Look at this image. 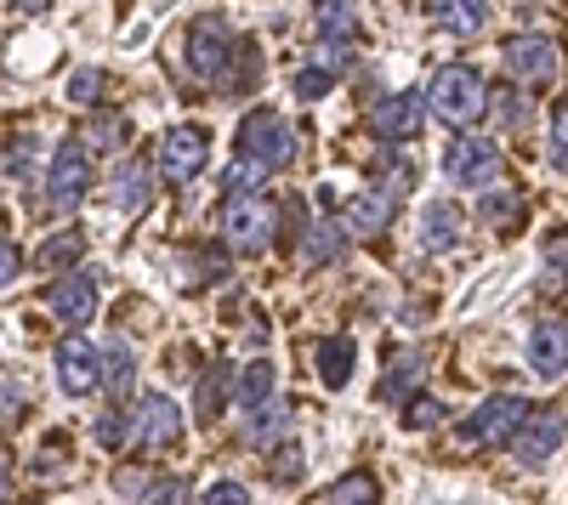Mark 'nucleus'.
<instances>
[{
    "mask_svg": "<svg viewBox=\"0 0 568 505\" xmlns=\"http://www.w3.org/2000/svg\"><path fill=\"white\" fill-rule=\"evenodd\" d=\"M433 114L444 120V125H471L484 109H489V91H484V80H478V69H438L433 74Z\"/></svg>",
    "mask_w": 568,
    "mask_h": 505,
    "instance_id": "f257e3e1",
    "label": "nucleus"
},
{
    "mask_svg": "<svg viewBox=\"0 0 568 505\" xmlns=\"http://www.w3.org/2000/svg\"><path fill=\"white\" fill-rule=\"evenodd\" d=\"M273 221H278V210H273L262 194H240V199L227 205V216H222L227 250H233V256H262V250L273 245Z\"/></svg>",
    "mask_w": 568,
    "mask_h": 505,
    "instance_id": "f03ea898",
    "label": "nucleus"
},
{
    "mask_svg": "<svg viewBox=\"0 0 568 505\" xmlns=\"http://www.w3.org/2000/svg\"><path fill=\"white\" fill-rule=\"evenodd\" d=\"M291 154H296V131H291V120H278L273 109H256V114L240 125V159L284 165Z\"/></svg>",
    "mask_w": 568,
    "mask_h": 505,
    "instance_id": "7ed1b4c3",
    "label": "nucleus"
},
{
    "mask_svg": "<svg viewBox=\"0 0 568 505\" xmlns=\"http://www.w3.org/2000/svg\"><path fill=\"white\" fill-rule=\"evenodd\" d=\"M444 176L455 182V188H489V182L500 176V148L489 143V136H455L449 154H444Z\"/></svg>",
    "mask_w": 568,
    "mask_h": 505,
    "instance_id": "20e7f679",
    "label": "nucleus"
},
{
    "mask_svg": "<svg viewBox=\"0 0 568 505\" xmlns=\"http://www.w3.org/2000/svg\"><path fill=\"white\" fill-rule=\"evenodd\" d=\"M91 188V148L85 143H63L52 154V171H45V199H52V210H74Z\"/></svg>",
    "mask_w": 568,
    "mask_h": 505,
    "instance_id": "39448f33",
    "label": "nucleus"
},
{
    "mask_svg": "<svg viewBox=\"0 0 568 505\" xmlns=\"http://www.w3.org/2000/svg\"><path fill=\"white\" fill-rule=\"evenodd\" d=\"M205 159H211V136L200 125H171L160 136V171H165V182H176V188L194 182L205 171Z\"/></svg>",
    "mask_w": 568,
    "mask_h": 505,
    "instance_id": "423d86ee",
    "label": "nucleus"
},
{
    "mask_svg": "<svg viewBox=\"0 0 568 505\" xmlns=\"http://www.w3.org/2000/svg\"><path fill=\"white\" fill-rule=\"evenodd\" d=\"M562 437H568V415L562 409H540V415H524V426L511 432V454L524 466H546L562 449Z\"/></svg>",
    "mask_w": 568,
    "mask_h": 505,
    "instance_id": "0eeeda50",
    "label": "nucleus"
},
{
    "mask_svg": "<svg viewBox=\"0 0 568 505\" xmlns=\"http://www.w3.org/2000/svg\"><path fill=\"white\" fill-rule=\"evenodd\" d=\"M524 415H529V403L517 398V392H495L489 403L471 409L466 437H471V443H500V437H511L517 426H524Z\"/></svg>",
    "mask_w": 568,
    "mask_h": 505,
    "instance_id": "6e6552de",
    "label": "nucleus"
},
{
    "mask_svg": "<svg viewBox=\"0 0 568 505\" xmlns=\"http://www.w3.org/2000/svg\"><path fill=\"white\" fill-rule=\"evenodd\" d=\"M58 387L69 392V398H91L103 387V358H98V347L91 341H80V336H69L63 347H58Z\"/></svg>",
    "mask_w": 568,
    "mask_h": 505,
    "instance_id": "1a4fd4ad",
    "label": "nucleus"
},
{
    "mask_svg": "<svg viewBox=\"0 0 568 505\" xmlns=\"http://www.w3.org/2000/svg\"><path fill=\"white\" fill-rule=\"evenodd\" d=\"M131 437H136L142 449L176 443V437H182V409H176L165 392H149V398L136 403V415H131Z\"/></svg>",
    "mask_w": 568,
    "mask_h": 505,
    "instance_id": "9d476101",
    "label": "nucleus"
},
{
    "mask_svg": "<svg viewBox=\"0 0 568 505\" xmlns=\"http://www.w3.org/2000/svg\"><path fill=\"white\" fill-rule=\"evenodd\" d=\"M45 307H52L69 330L91 324V318H98V279H91V272H63L52 285V296H45Z\"/></svg>",
    "mask_w": 568,
    "mask_h": 505,
    "instance_id": "9b49d317",
    "label": "nucleus"
},
{
    "mask_svg": "<svg viewBox=\"0 0 568 505\" xmlns=\"http://www.w3.org/2000/svg\"><path fill=\"white\" fill-rule=\"evenodd\" d=\"M233 63V40L227 29L211 18V23H194V34H187V69H194L200 80H222Z\"/></svg>",
    "mask_w": 568,
    "mask_h": 505,
    "instance_id": "f8f14e48",
    "label": "nucleus"
},
{
    "mask_svg": "<svg viewBox=\"0 0 568 505\" xmlns=\"http://www.w3.org/2000/svg\"><path fill=\"white\" fill-rule=\"evenodd\" d=\"M506 69H511V80L517 85H546L551 74H557V45L546 40V34H517L511 45H506Z\"/></svg>",
    "mask_w": 568,
    "mask_h": 505,
    "instance_id": "ddd939ff",
    "label": "nucleus"
},
{
    "mask_svg": "<svg viewBox=\"0 0 568 505\" xmlns=\"http://www.w3.org/2000/svg\"><path fill=\"white\" fill-rule=\"evenodd\" d=\"M529 370L540 381H557L568 370V324L562 318H540V324L529 330Z\"/></svg>",
    "mask_w": 568,
    "mask_h": 505,
    "instance_id": "4468645a",
    "label": "nucleus"
},
{
    "mask_svg": "<svg viewBox=\"0 0 568 505\" xmlns=\"http://www.w3.org/2000/svg\"><path fill=\"white\" fill-rule=\"evenodd\" d=\"M420 114H426V97H420V91H398V97H382V103H375L369 125L382 131V136H393V143H404V136L420 131Z\"/></svg>",
    "mask_w": 568,
    "mask_h": 505,
    "instance_id": "2eb2a0df",
    "label": "nucleus"
},
{
    "mask_svg": "<svg viewBox=\"0 0 568 505\" xmlns=\"http://www.w3.org/2000/svg\"><path fill=\"white\" fill-rule=\"evenodd\" d=\"M149 194H154V171L149 165H142V159L114 165V210H125V216L149 210Z\"/></svg>",
    "mask_w": 568,
    "mask_h": 505,
    "instance_id": "dca6fc26",
    "label": "nucleus"
},
{
    "mask_svg": "<svg viewBox=\"0 0 568 505\" xmlns=\"http://www.w3.org/2000/svg\"><path fill=\"white\" fill-rule=\"evenodd\" d=\"M353 370H358V347H353L347 336L318 341V381H324L329 392H342V387L353 381Z\"/></svg>",
    "mask_w": 568,
    "mask_h": 505,
    "instance_id": "f3484780",
    "label": "nucleus"
},
{
    "mask_svg": "<svg viewBox=\"0 0 568 505\" xmlns=\"http://www.w3.org/2000/svg\"><path fill=\"white\" fill-rule=\"evenodd\" d=\"M426 12H433L438 29H449V34H484V23H489L484 0H426Z\"/></svg>",
    "mask_w": 568,
    "mask_h": 505,
    "instance_id": "a211bd4d",
    "label": "nucleus"
},
{
    "mask_svg": "<svg viewBox=\"0 0 568 505\" xmlns=\"http://www.w3.org/2000/svg\"><path fill=\"white\" fill-rule=\"evenodd\" d=\"M387 221H393V194H353L347 199V227H353V234H387Z\"/></svg>",
    "mask_w": 568,
    "mask_h": 505,
    "instance_id": "6ab92c4d",
    "label": "nucleus"
},
{
    "mask_svg": "<svg viewBox=\"0 0 568 505\" xmlns=\"http://www.w3.org/2000/svg\"><path fill=\"white\" fill-rule=\"evenodd\" d=\"M455 239H460V210L444 205V199H433V205L420 210V245L426 250H455Z\"/></svg>",
    "mask_w": 568,
    "mask_h": 505,
    "instance_id": "aec40b11",
    "label": "nucleus"
},
{
    "mask_svg": "<svg viewBox=\"0 0 568 505\" xmlns=\"http://www.w3.org/2000/svg\"><path fill=\"white\" fill-rule=\"evenodd\" d=\"M284 432H291V409H284L278 398H267L262 409H251V415H245V437H251L256 449H273Z\"/></svg>",
    "mask_w": 568,
    "mask_h": 505,
    "instance_id": "412c9836",
    "label": "nucleus"
},
{
    "mask_svg": "<svg viewBox=\"0 0 568 505\" xmlns=\"http://www.w3.org/2000/svg\"><path fill=\"white\" fill-rule=\"evenodd\" d=\"M313 23H318V34L329 45L353 40L358 34V7H353V0H313Z\"/></svg>",
    "mask_w": 568,
    "mask_h": 505,
    "instance_id": "4be33fe9",
    "label": "nucleus"
},
{
    "mask_svg": "<svg viewBox=\"0 0 568 505\" xmlns=\"http://www.w3.org/2000/svg\"><path fill=\"white\" fill-rule=\"evenodd\" d=\"M336 80H342L336 63H324V58H318V63H307V69L291 74V91H296L302 103H318V97H329V91H336Z\"/></svg>",
    "mask_w": 568,
    "mask_h": 505,
    "instance_id": "5701e85b",
    "label": "nucleus"
},
{
    "mask_svg": "<svg viewBox=\"0 0 568 505\" xmlns=\"http://www.w3.org/2000/svg\"><path fill=\"white\" fill-rule=\"evenodd\" d=\"M489 114H495V125H506V131H517V125H529V114H535V103L517 91V80L511 85H500L495 97H489Z\"/></svg>",
    "mask_w": 568,
    "mask_h": 505,
    "instance_id": "b1692460",
    "label": "nucleus"
},
{
    "mask_svg": "<svg viewBox=\"0 0 568 505\" xmlns=\"http://www.w3.org/2000/svg\"><path fill=\"white\" fill-rule=\"evenodd\" d=\"M103 381H109L114 398L131 392V381H136V352H131L125 341H109V352H103Z\"/></svg>",
    "mask_w": 568,
    "mask_h": 505,
    "instance_id": "393cba45",
    "label": "nucleus"
},
{
    "mask_svg": "<svg viewBox=\"0 0 568 505\" xmlns=\"http://www.w3.org/2000/svg\"><path fill=\"white\" fill-rule=\"evenodd\" d=\"M233 398H240L245 415H251V409H262V403L273 398V363H267V358H256L251 370L240 375V392H233Z\"/></svg>",
    "mask_w": 568,
    "mask_h": 505,
    "instance_id": "a878e982",
    "label": "nucleus"
},
{
    "mask_svg": "<svg viewBox=\"0 0 568 505\" xmlns=\"http://www.w3.org/2000/svg\"><path fill=\"white\" fill-rule=\"evenodd\" d=\"M342 221H318L313 234H307V245H302V256H307V267H324V261H336L342 256Z\"/></svg>",
    "mask_w": 568,
    "mask_h": 505,
    "instance_id": "bb28decb",
    "label": "nucleus"
},
{
    "mask_svg": "<svg viewBox=\"0 0 568 505\" xmlns=\"http://www.w3.org/2000/svg\"><path fill=\"white\" fill-rule=\"evenodd\" d=\"M80 250H85V239H80V234H63V239H45L34 261H40L45 272H74V261H80Z\"/></svg>",
    "mask_w": 568,
    "mask_h": 505,
    "instance_id": "cd10ccee",
    "label": "nucleus"
},
{
    "mask_svg": "<svg viewBox=\"0 0 568 505\" xmlns=\"http://www.w3.org/2000/svg\"><path fill=\"white\" fill-rule=\"evenodd\" d=\"M324 505H375V477L369 472H347L336 488L324 494Z\"/></svg>",
    "mask_w": 568,
    "mask_h": 505,
    "instance_id": "c85d7f7f",
    "label": "nucleus"
},
{
    "mask_svg": "<svg viewBox=\"0 0 568 505\" xmlns=\"http://www.w3.org/2000/svg\"><path fill=\"white\" fill-rule=\"evenodd\" d=\"M222 387H227V370H205V375H200V387H194L200 421H216V415H222V398H227Z\"/></svg>",
    "mask_w": 568,
    "mask_h": 505,
    "instance_id": "c756f323",
    "label": "nucleus"
},
{
    "mask_svg": "<svg viewBox=\"0 0 568 505\" xmlns=\"http://www.w3.org/2000/svg\"><path fill=\"white\" fill-rule=\"evenodd\" d=\"M63 97H69L74 109H91V103L103 97V69H74L69 85H63Z\"/></svg>",
    "mask_w": 568,
    "mask_h": 505,
    "instance_id": "7c9ffc66",
    "label": "nucleus"
},
{
    "mask_svg": "<svg viewBox=\"0 0 568 505\" xmlns=\"http://www.w3.org/2000/svg\"><path fill=\"white\" fill-rule=\"evenodd\" d=\"M420 375V352H404L393 370L382 375V398H409V381Z\"/></svg>",
    "mask_w": 568,
    "mask_h": 505,
    "instance_id": "2f4dec72",
    "label": "nucleus"
},
{
    "mask_svg": "<svg viewBox=\"0 0 568 505\" xmlns=\"http://www.w3.org/2000/svg\"><path fill=\"white\" fill-rule=\"evenodd\" d=\"M267 171H273V165H262V159H240V165L227 171V194H233V199H240V194H256L262 182H267Z\"/></svg>",
    "mask_w": 568,
    "mask_h": 505,
    "instance_id": "473e14b6",
    "label": "nucleus"
},
{
    "mask_svg": "<svg viewBox=\"0 0 568 505\" xmlns=\"http://www.w3.org/2000/svg\"><path fill=\"white\" fill-rule=\"evenodd\" d=\"M125 136H131V120H120V114H114V120H98V125H91L85 143H91V148H120Z\"/></svg>",
    "mask_w": 568,
    "mask_h": 505,
    "instance_id": "72a5a7b5",
    "label": "nucleus"
},
{
    "mask_svg": "<svg viewBox=\"0 0 568 505\" xmlns=\"http://www.w3.org/2000/svg\"><path fill=\"white\" fill-rule=\"evenodd\" d=\"M546 154H551L557 171H568V103H562L557 120H551V143H546Z\"/></svg>",
    "mask_w": 568,
    "mask_h": 505,
    "instance_id": "f704fd0d",
    "label": "nucleus"
},
{
    "mask_svg": "<svg viewBox=\"0 0 568 505\" xmlns=\"http://www.w3.org/2000/svg\"><path fill=\"white\" fill-rule=\"evenodd\" d=\"M404 421H409L415 432H420V426H438V421H444V403H438V398H415Z\"/></svg>",
    "mask_w": 568,
    "mask_h": 505,
    "instance_id": "c9c22d12",
    "label": "nucleus"
},
{
    "mask_svg": "<svg viewBox=\"0 0 568 505\" xmlns=\"http://www.w3.org/2000/svg\"><path fill=\"white\" fill-rule=\"evenodd\" d=\"M205 505H251V488L245 483H211L205 488Z\"/></svg>",
    "mask_w": 568,
    "mask_h": 505,
    "instance_id": "e433bc0d",
    "label": "nucleus"
},
{
    "mask_svg": "<svg viewBox=\"0 0 568 505\" xmlns=\"http://www.w3.org/2000/svg\"><path fill=\"white\" fill-rule=\"evenodd\" d=\"M478 210H484V221H495V227H500V221L517 210V199H511V194H484V199H478Z\"/></svg>",
    "mask_w": 568,
    "mask_h": 505,
    "instance_id": "4c0bfd02",
    "label": "nucleus"
},
{
    "mask_svg": "<svg viewBox=\"0 0 568 505\" xmlns=\"http://www.w3.org/2000/svg\"><path fill=\"white\" fill-rule=\"evenodd\" d=\"M142 505H182V483H176V477H160V483L149 488V499H142Z\"/></svg>",
    "mask_w": 568,
    "mask_h": 505,
    "instance_id": "58836bf2",
    "label": "nucleus"
},
{
    "mask_svg": "<svg viewBox=\"0 0 568 505\" xmlns=\"http://www.w3.org/2000/svg\"><path fill=\"white\" fill-rule=\"evenodd\" d=\"M98 443H103V449H120V443H125V421H120V415H103V421H98Z\"/></svg>",
    "mask_w": 568,
    "mask_h": 505,
    "instance_id": "ea45409f",
    "label": "nucleus"
},
{
    "mask_svg": "<svg viewBox=\"0 0 568 505\" xmlns=\"http://www.w3.org/2000/svg\"><path fill=\"white\" fill-rule=\"evenodd\" d=\"M18 267H23V261H18V250H12L7 239H0V285H12V279H18Z\"/></svg>",
    "mask_w": 568,
    "mask_h": 505,
    "instance_id": "a19ab883",
    "label": "nucleus"
},
{
    "mask_svg": "<svg viewBox=\"0 0 568 505\" xmlns=\"http://www.w3.org/2000/svg\"><path fill=\"white\" fill-rule=\"evenodd\" d=\"M12 176H34V143H23V148H12V165H7Z\"/></svg>",
    "mask_w": 568,
    "mask_h": 505,
    "instance_id": "79ce46f5",
    "label": "nucleus"
},
{
    "mask_svg": "<svg viewBox=\"0 0 568 505\" xmlns=\"http://www.w3.org/2000/svg\"><path fill=\"white\" fill-rule=\"evenodd\" d=\"M291 472H302V449H284L278 454V477H291Z\"/></svg>",
    "mask_w": 568,
    "mask_h": 505,
    "instance_id": "37998d69",
    "label": "nucleus"
},
{
    "mask_svg": "<svg viewBox=\"0 0 568 505\" xmlns=\"http://www.w3.org/2000/svg\"><path fill=\"white\" fill-rule=\"evenodd\" d=\"M12 7H18V12H23V18H40V12H45V7H52V0H12Z\"/></svg>",
    "mask_w": 568,
    "mask_h": 505,
    "instance_id": "c03bdc74",
    "label": "nucleus"
},
{
    "mask_svg": "<svg viewBox=\"0 0 568 505\" xmlns=\"http://www.w3.org/2000/svg\"><path fill=\"white\" fill-rule=\"evenodd\" d=\"M142 483H149L142 472H125V477H120V494H142Z\"/></svg>",
    "mask_w": 568,
    "mask_h": 505,
    "instance_id": "a18cd8bd",
    "label": "nucleus"
},
{
    "mask_svg": "<svg viewBox=\"0 0 568 505\" xmlns=\"http://www.w3.org/2000/svg\"><path fill=\"white\" fill-rule=\"evenodd\" d=\"M7 488H12V483H7V466H0V499H7Z\"/></svg>",
    "mask_w": 568,
    "mask_h": 505,
    "instance_id": "49530a36",
    "label": "nucleus"
}]
</instances>
